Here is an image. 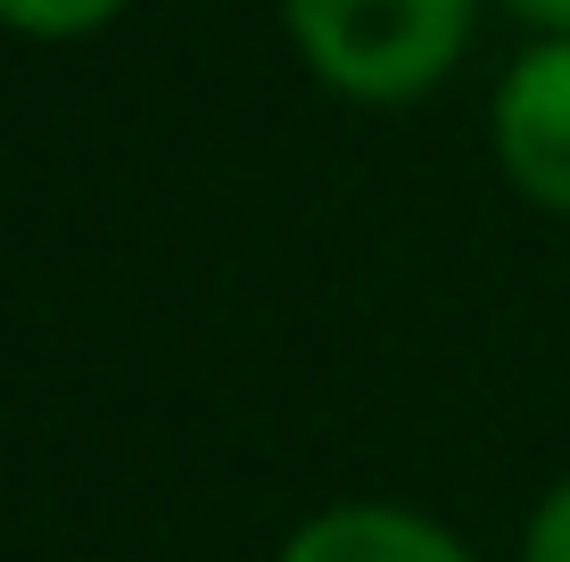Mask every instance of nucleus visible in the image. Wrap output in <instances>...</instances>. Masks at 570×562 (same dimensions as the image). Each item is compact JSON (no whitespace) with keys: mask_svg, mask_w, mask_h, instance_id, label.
<instances>
[{"mask_svg":"<svg viewBox=\"0 0 570 562\" xmlns=\"http://www.w3.org/2000/svg\"><path fill=\"white\" fill-rule=\"evenodd\" d=\"M273 562H480L446 530L439 513L397 505V496H347V505L306 513L298 530L282 538Z\"/></svg>","mask_w":570,"mask_h":562,"instance_id":"3","label":"nucleus"},{"mask_svg":"<svg viewBox=\"0 0 570 562\" xmlns=\"http://www.w3.org/2000/svg\"><path fill=\"white\" fill-rule=\"evenodd\" d=\"M488 9H504L529 42H538V33H570V0H488Z\"/></svg>","mask_w":570,"mask_h":562,"instance_id":"6","label":"nucleus"},{"mask_svg":"<svg viewBox=\"0 0 570 562\" xmlns=\"http://www.w3.org/2000/svg\"><path fill=\"white\" fill-rule=\"evenodd\" d=\"M132 0H0V33L9 42H91V33H108L116 17H125Z\"/></svg>","mask_w":570,"mask_h":562,"instance_id":"4","label":"nucleus"},{"mask_svg":"<svg viewBox=\"0 0 570 562\" xmlns=\"http://www.w3.org/2000/svg\"><path fill=\"white\" fill-rule=\"evenodd\" d=\"M521 562H570V472L529 505L521 521Z\"/></svg>","mask_w":570,"mask_h":562,"instance_id":"5","label":"nucleus"},{"mask_svg":"<svg viewBox=\"0 0 570 562\" xmlns=\"http://www.w3.org/2000/svg\"><path fill=\"white\" fill-rule=\"evenodd\" d=\"M488 0H282L298 67L347 108H414L471 58Z\"/></svg>","mask_w":570,"mask_h":562,"instance_id":"1","label":"nucleus"},{"mask_svg":"<svg viewBox=\"0 0 570 562\" xmlns=\"http://www.w3.org/2000/svg\"><path fill=\"white\" fill-rule=\"evenodd\" d=\"M497 174L546 216H570V33H538L504 58L488 91Z\"/></svg>","mask_w":570,"mask_h":562,"instance_id":"2","label":"nucleus"}]
</instances>
